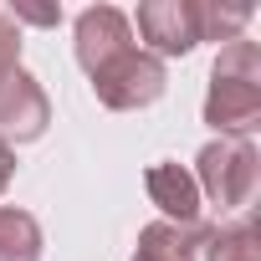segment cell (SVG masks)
<instances>
[{
  "mask_svg": "<svg viewBox=\"0 0 261 261\" xmlns=\"http://www.w3.org/2000/svg\"><path fill=\"white\" fill-rule=\"evenodd\" d=\"M205 123L220 139H246L261 123V51L256 41L236 36L210 72V92H205Z\"/></svg>",
  "mask_w": 261,
  "mask_h": 261,
  "instance_id": "1",
  "label": "cell"
},
{
  "mask_svg": "<svg viewBox=\"0 0 261 261\" xmlns=\"http://www.w3.org/2000/svg\"><path fill=\"white\" fill-rule=\"evenodd\" d=\"M195 164H200L195 185H200L220 210H241V205H251L256 179H261V159H256L251 139H215V144L200 149Z\"/></svg>",
  "mask_w": 261,
  "mask_h": 261,
  "instance_id": "2",
  "label": "cell"
},
{
  "mask_svg": "<svg viewBox=\"0 0 261 261\" xmlns=\"http://www.w3.org/2000/svg\"><path fill=\"white\" fill-rule=\"evenodd\" d=\"M92 92L102 108L113 113H134V108H149L164 97V62L149 57L144 46H128L123 57H113L108 67L92 72Z\"/></svg>",
  "mask_w": 261,
  "mask_h": 261,
  "instance_id": "3",
  "label": "cell"
},
{
  "mask_svg": "<svg viewBox=\"0 0 261 261\" xmlns=\"http://www.w3.org/2000/svg\"><path fill=\"white\" fill-rule=\"evenodd\" d=\"M139 36L149 41V57H185L205 41L200 0H149L139 6Z\"/></svg>",
  "mask_w": 261,
  "mask_h": 261,
  "instance_id": "4",
  "label": "cell"
},
{
  "mask_svg": "<svg viewBox=\"0 0 261 261\" xmlns=\"http://www.w3.org/2000/svg\"><path fill=\"white\" fill-rule=\"evenodd\" d=\"M51 123V102L41 92L36 77H26L21 67L0 77V144H31L46 134Z\"/></svg>",
  "mask_w": 261,
  "mask_h": 261,
  "instance_id": "5",
  "label": "cell"
},
{
  "mask_svg": "<svg viewBox=\"0 0 261 261\" xmlns=\"http://www.w3.org/2000/svg\"><path fill=\"white\" fill-rule=\"evenodd\" d=\"M215 251V225L205 220H154L139 230L134 261H210Z\"/></svg>",
  "mask_w": 261,
  "mask_h": 261,
  "instance_id": "6",
  "label": "cell"
},
{
  "mask_svg": "<svg viewBox=\"0 0 261 261\" xmlns=\"http://www.w3.org/2000/svg\"><path fill=\"white\" fill-rule=\"evenodd\" d=\"M128 46H134V21H128L123 11L92 6V11L77 16V62L87 67V77L97 67H108L113 57H123Z\"/></svg>",
  "mask_w": 261,
  "mask_h": 261,
  "instance_id": "7",
  "label": "cell"
},
{
  "mask_svg": "<svg viewBox=\"0 0 261 261\" xmlns=\"http://www.w3.org/2000/svg\"><path fill=\"white\" fill-rule=\"evenodd\" d=\"M149 200L164 210V220H200V185L179 164H154L149 169Z\"/></svg>",
  "mask_w": 261,
  "mask_h": 261,
  "instance_id": "8",
  "label": "cell"
},
{
  "mask_svg": "<svg viewBox=\"0 0 261 261\" xmlns=\"http://www.w3.org/2000/svg\"><path fill=\"white\" fill-rule=\"evenodd\" d=\"M0 261H41V225L36 215L0 205Z\"/></svg>",
  "mask_w": 261,
  "mask_h": 261,
  "instance_id": "9",
  "label": "cell"
},
{
  "mask_svg": "<svg viewBox=\"0 0 261 261\" xmlns=\"http://www.w3.org/2000/svg\"><path fill=\"white\" fill-rule=\"evenodd\" d=\"M210 261H261V251H256V225H251V220H236V225L215 230Z\"/></svg>",
  "mask_w": 261,
  "mask_h": 261,
  "instance_id": "10",
  "label": "cell"
},
{
  "mask_svg": "<svg viewBox=\"0 0 261 261\" xmlns=\"http://www.w3.org/2000/svg\"><path fill=\"white\" fill-rule=\"evenodd\" d=\"M251 16H256L251 6H200L205 41H236V36H241V26H246Z\"/></svg>",
  "mask_w": 261,
  "mask_h": 261,
  "instance_id": "11",
  "label": "cell"
},
{
  "mask_svg": "<svg viewBox=\"0 0 261 261\" xmlns=\"http://www.w3.org/2000/svg\"><path fill=\"white\" fill-rule=\"evenodd\" d=\"M16 67H21V26L0 11V77L16 72Z\"/></svg>",
  "mask_w": 261,
  "mask_h": 261,
  "instance_id": "12",
  "label": "cell"
},
{
  "mask_svg": "<svg viewBox=\"0 0 261 261\" xmlns=\"http://www.w3.org/2000/svg\"><path fill=\"white\" fill-rule=\"evenodd\" d=\"M6 16H11L16 26H21V21H26V26H57V21H62V6H21V0H16Z\"/></svg>",
  "mask_w": 261,
  "mask_h": 261,
  "instance_id": "13",
  "label": "cell"
},
{
  "mask_svg": "<svg viewBox=\"0 0 261 261\" xmlns=\"http://www.w3.org/2000/svg\"><path fill=\"white\" fill-rule=\"evenodd\" d=\"M11 174H16V154H11V144H0V195H6Z\"/></svg>",
  "mask_w": 261,
  "mask_h": 261,
  "instance_id": "14",
  "label": "cell"
}]
</instances>
